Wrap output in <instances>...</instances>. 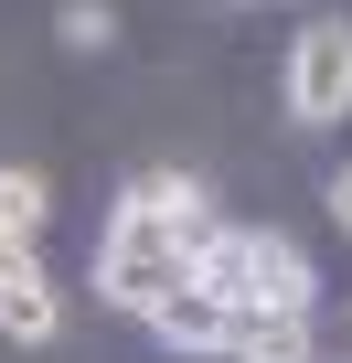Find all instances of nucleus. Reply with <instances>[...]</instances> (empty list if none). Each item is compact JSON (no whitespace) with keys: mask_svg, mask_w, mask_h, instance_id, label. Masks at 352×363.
Returning a JSON list of instances; mask_svg holds the SVG:
<instances>
[{"mask_svg":"<svg viewBox=\"0 0 352 363\" xmlns=\"http://www.w3.org/2000/svg\"><path fill=\"white\" fill-rule=\"evenodd\" d=\"M0 331H11V342H54V278L33 257L0 267Z\"/></svg>","mask_w":352,"mask_h":363,"instance_id":"obj_7","label":"nucleus"},{"mask_svg":"<svg viewBox=\"0 0 352 363\" xmlns=\"http://www.w3.org/2000/svg\"><path fill=\"white\" fill-rule=\"evenodd\" d=\"M22 257H33V235H22V225H0V267H22Z\"/></svg>","mask_w":352,"mask_h":363,"instance_id":"obj_12","label":"nucleus"},{"mask_svg":"<svg viewBox=\"0 0 352 363\" xmlns=\"http://www.w3.org/2000/svg\"><path fill=\"white\" fill-rule=\"evenodd\" d=\"M278 96H288V118L299 128H341L352 118V22H299L288 33V65H278Z\"/></svg>","mask_w":352,"mask_h":363,"instance_id":"obj_2","label":"nucleus"},{"mask_svg":"<svg viewBox=\"0 0 352 363\" xmlns=\"http://www.w3.org/2000/svg\"><path fill=\"white\" fill-rule=\"evenodd\" d=\"M246 278H256V225H203V246H193V289L225 299V310H246Z\"/></svg>","mask_w":352,"mask_h":363,"instance_id":"obj_3","label":"nucleus"},{"mask_svg":"<svg viewBox=\"0 0 352 363\" xmlns=\"http://www.w3.org/2000/svg\"><path fill=\"white\" fill-rule=\"evenodd\" d=\"M246 310H310V257L288 235H256V278H246Z\"/></svg>","mask_w":352,"mask_h":363,"instance_id":"obj_6","label":"nucleus"},{"mask_svg":"<svg viewBox=\"0 0 352 363\" xmlns=\"http://www.w3.org/2000/svg\"><path fill=\"white\" fill-rule=\"evenodd\" d=\"M235 363H320V331L310 310H235Z\"/></svg>","mask_w":352,"mask_h":363,"instance_id":"obj_4","label":"nucleus"},{"mask_svg":"<svg viewBox=\"0 0 352 363\" xmlns=\"http://www.w3.org/2000/svg\"><path fill=\"white\" fill-rule=\"evenodd\" d=\"M54 33H64L75 54H107V43H118V11H107V0H64V22H54Z\"/></svg>","mask_w":352,"mask_h":363,"instance_id":"obj_8","label":"nucleus"},{"mask_svg":"<svg viewBox=\"0 0 352 363\" xmlns=\"http://www.w3.org/2000/svg\"><path fill=\"white\" fill-rule=\"evenodd\" d=\"M149 331H160L171 352H225V342H235V310L203 299V289H182V299H160V310H149Z\"/></svg>","mask_w":352,"mask_h":363,"instance_id":"obj_5","label":"nucleus"},{"mask_svg":"<svg viewBox=\"0 0 352 363\" xmlns=\"http://www.w3.org/2000/svg\"><path fill=\"white\" fill-rule=\"evenodd\" d=\"M43 214H54V203H43V182H33V171H0V225H22V235H33Z\"/></svg>","mask_w":352,"mask_h":363,"instance_id":"obj_9","label":"nucleus"},{"mask_svg":"<svg viewBox=\"0 0 352 363\" xmlns=\"http://www.w3.org/2000/svg\"><path fill=\"white\" fill-rule=\"evenodd\" d=\"M320 203H331V225L352 235V171H331V193H320Z\"/></svg>","mask_w":352,"mask_h":363,"instance_id":"obj_11","label":"nucleus"},{"mask_svg":"<svg viewBox=\"0 0 352 363\" xmlns=\"http://www.w3.org/2000/svg\"><path fill=\"white\" fill-rule=\"evenodd\" d=\"M193 246H203V182L149 171L139 193L107 214V235H96V299H118V310L149 320L160 299L193 289Z\"/></svg>","mask_w":352,"mask_h":363,"instance_id":"obj_1","label":"nucleus"},{"mask_svg":"<svg viewBox=\"0 0 352 363\" xmlns=\"http://www.w3.org/2000/svg\"><path fill=\"white\" fill-rule=\"evenodd\" d=\"M320 331V363H352V310H331V320H310Z\"/></svg>","mask_w":352,"mask_h":363,"instance_id":"obj_10","label":"nucleus"}]
</instances>
